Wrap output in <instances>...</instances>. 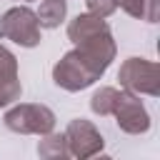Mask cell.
I'll return each mask as SVG.
<instances>
[{
    "instance_id": "obj_4",
    "label": "cell",
    "mask_w": 160,
    "mask_h": 160,
    "mask_svg": "<svg viewBox=\"0 0 160 160\" xmlns=\"http://www.w3.org/2000/svg\"><path fill=\"white\" fill-rule=\"evenodd\" d=\"M5 128L20 135H45L55 128V112L48 105L38 102H22L5 112Z\"/></svg>"
},
{
    "instance_id": "obj_9",
    "label": "cell",
    "mask_w": 160,
    "mask_h": 160,
    "mask_svg": "<svg viewBox=\"0 0 160 160\" xmlns=\"http://www.w3.org/2000/svg\"><path fill=\"white\" fill-rule=\"evenodd\" d=\"M115 5L145 22H158L160 18V0H115Z\"/></svg>"
},
{
    "instance_id": "obj_6",
    "label": "cell",
    "mask_w": 160,
    "mask_h": 160,
    "mask_svg": "<svg viewBox=\"0 0 160 160\" xmlns=\"http://www.w3.org/2000/svg\"><path fill=\"white\" fill-rule=\"evenodd\" d=\"M110 115L115 118L118 128L128 135H142L150 130V115H148L142 100L125 88L118 92V100H115V108Z\"/></svg>"
},
{
    "instance_id": "obj_1",
    "label": "cell",
    "mask_w": 160,
    "mask_h": 160,
    "mask_svg": "<svg viewBox=\"0 0 160 160\" xmlns=\"http://www.w3.org/2000/svg\"><path fill=\"white\" fill-rule=\"evenodd\" d=\"M68 38L105 75V70L110 68V62L115 60V52H118L112 32H110V25L105 22V18H98L92 12L78 15L68 25Z\"/></svg>"
},
{
    "instance_id": "obj_10",
    "label": "cell",
    "mask_w": 160,
    "mask_h": 160,
    "mask_svg": "<svg viewBox=\"0 0 160 160\" xmlns=\"http://www.w3.org/2000/svg\"><path fill=\"white\" fill-rule=\"evenodd\" d=\"M35 15H38L40 28H58L68 15V2L65 0H42Z\"/></svg>"
},
{
    "instance_id": "obj_8",
    "label": "cell",
    "mask_w": 160,
    "mask_h": 160,
    "mask_svg": "<svg viewBox=\"0 0 160 160\" xmlns=\"http://www.w3.org/2000/svg\"><path fill=\"white\" fill-rule=\"evenodd\" d=\"M20 95L22 85L18 75V60L5 45H0V108L20 100Z\"/></svg>"
},
{
    "instance_id": "obj_5",
    "label": "cell",
    "mask_w": 160,
    "mask_h": 160,
    "mask_svg": "<svg viewBox=\"0 0 160 160\" xmlns=\"http://www.w3.org/2000/svg\"><path fill=\"white\" fill-rule=\"evenodd\" d=\"M118 80H120V85L125 90H130L135 95H150V98L160 95V68L152 60L128 58L120 65Z\"/></svg>"
},
{
    "instance_id": "obj_7",
    "label": "cell",
    "mask_w": 160,
    "mask_h": 160,
    "mask_svg": "<svg viewBox=\"0 0 160 160\" xmlns=\"http://www.w3.org/2000/svg\"><path fill=\"white\" fill-rule=\"evenodd\" d=\"M62 135H65V142H68L70 155H72V158H80V160L98 155V152L102 150V145H105V140H102V135L98 132V128H95L90 120H82V118L70 120Z\"/></svg>"
},
{
    "instance_id": "obj_13",
    "label": "cell",
    "mask_w": 160,
    "mask_h": 160,
    "mask_svg": "<svg viewBox=\"0 0 160 160\" xmlns=\"http://www.w3.org/2000/svg\"><path fill=\"white\" fill-rule=\"evenodd\" d=\"M88 2V12L98 15V18H110L115 12V0H85Z\"/></svg>"
},
{
    "instance_id": "obj_3",
    "label": "cell",
    "mask_w": 160,
    "mask_h": 160,
    "mask_svg": "<svg viewBox=\"0 0 160 160\" xmlns=\"http://www.w3.org/2000/svg\"><path fill=\"white\" fill-rule=\"evenodd\" d=\"M0 38L2 40H12L20 48H35V45H40L42 35H40V22H38L35 10H30L28 5L10 8L0 18Z\"/></svg>"
},
{
    "instance_id": "obj_12",
    "label": "cell",
    "mask_w": 160,
    "mask_h": 160,
    "mask_svg": "<svg viewBox=\"0 0 160 160\" xmlns=\"http://www.w3.org/2000/svg\"><path fill=\"white\" fill-rule=\"evenodd\" d=\"M118 92H120L118 88H100V90L90 98V110H92L95 115H100V118L110 115V112H112V108H115Z\"/></svg>"
},
{
    "instance_id": "obj_11",
    "label": "cell",
    "mask_w": 160,
    "mask_h": 160,
    "mask_svg": "<svg viewBox=\"0 0 160 160\" xmlns=\"http://www.w3.org/2000/svg\"><path fill=\"white\" fill-rule=\"evenodd\" d=\"M42 138H45V140H40V145H38V155H40V158L58 160V158H68V155H70L68 142H65V135H58V132H45Z\"/></svg>"
},
{
    "instance_id": "obj_2",
    "label": "cell",
    "mask_w": 160,
    "mask_h": 160,
    "mask_svg": "<svg viewBox=\"0 0 160 160\" xmlns=\"http://www.w3.org/2000/svg\"><path fill=\"white\" fill-rule=\"evenodd\" d=\"M102 78V72L78 50L72 48L70 52H65L55 68H52V82L68 92H80L85 88H90L92 82H98Z\"/></svg>"
}]
</instances>
